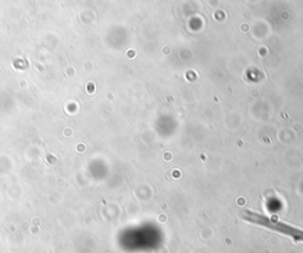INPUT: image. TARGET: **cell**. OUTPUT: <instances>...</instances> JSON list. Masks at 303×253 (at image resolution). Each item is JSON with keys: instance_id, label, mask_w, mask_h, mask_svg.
I'll return each mask as SVG.
<instances>
[{"instance_id": "obj_1", "label": "cell", "mask_w": 303, "mask_h": 253, "mask_svg": "<svg viewBox=\"0 0 303 253\" xmlns=\"http://www.w3.org/2000/svg\"><path fill=\"white\" fill-rule=\"evenodd\" d=\"M240 218L252 225H257L265 229H270L272 232H276L281 236L288 237L296 242H302L303 244V229L288 223L285 221H282L276 215H265L257 212L252 211H244L240 214Z\"/></svg>"}]
</instances>
